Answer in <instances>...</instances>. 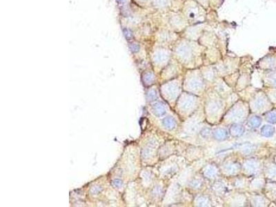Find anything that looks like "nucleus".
<instances>
[{
  "label": "nucleus",
  "mask_w": 276,
  "mask_h": 207,
  "mask_svg": "<svg viewBox=\"0 0 276 207\" xmlns=\"http://www.w3.org/2000/svg\"><path fill=\"white\" fill-rule=\"evenodd\" d=\"M244 132V128L239 125H233L230 129V133L234 137H239L242 135Z\"/></svg>",
  "instance_id": "f257e3e1"
},
{
  "label": "nucleus",
  "mask_w": 276,
  "mask_h": 207,
  "mask_svg": "<svg viewBox=\"0 0 276 207\" xmlns=\"http://www.w3.org/2000/svg\"><path fill=\"white\" fill-rule=\"evenodd\" d=\"M164 125L166 129L172 130L174 129L175 127V125H176V123H175V121L174 120V119L173 117H166L164 120Z\"/></svg>",
  "instance_id": "f03ea898"
},
{
  "label": "nucleus",
  "mask_w": 276,
  "mask_h": 207,
  "mask_svg": "<svg viewBox=\"0 0 276 207\" xmlns=\"http://www.w3.org/2000/svg\"><path fill=\"white\" fill-rule=\"evenodd\" d=\"M227 136V132L224 129H218L214 132V137L217 140H224Z\"/></svg>",
  "instance_id": "7ed1b4c3"
},
{
  "label": "nucleus",
  "mask_w": 276,
  "mask_h": 207,
  "mask_svg": "<svg viewBox=\"0 0 276 207\" xmlns=\"http://www.w3.org/2000/svg\"><path fill=\"white\" fill-rule=\"evenodd\" d=\"M261 132H262V135L265 137H271L273 134L274 129L271 126H264L261 130Z\"/></svg>",
  "instance_id": "20e7f679"
},
{
  "label": "nucleus",
  "mask_w": 276,
  "mask_h": 207,
  "mask_svg": "<svg viewBox=\"0 0 276 207\" xmlns=\"http://www.w3.org/2000/svg\"><path fill=\"white\" fill-rule=\"evenodd\" d=\"M250 124L253 127H258L261 124V119L257 116L252 117L251 119H250Z\"/></svg>",
  "instance_id": "39448f33"
},
{
  "label": "nucleus",
  "mask_w": 276,
  "mask_h": 207,
  "mask_svg": "<svg viewBox=\"0 0 276 207\" xmlns=\"http://www.w3.org/2000/svg\"><path fill=\"white\" fill-rule=\"evenodd\" d=\"M155 114L157 115H162L165 113V108L161 104H157L155 106Z\"/></svg>",
  "instance_id": "423d86ee"
},
{
  "label": "nucleus",
  "mask_w": 276,
  "mask_h": 207,
  "mask_svg": "<svg viewBox=\"0 0 276 207\" xmlns=\"http://www.w3.org/2000/svg\"><path fill=\"white\" fill-rule=\"evenodd\" d=\"M267 120L271 123H276V113H270L268 115V116H267Z\"/></svg>",
  "instance_id": "0eeeda50"
}]
</instances>
